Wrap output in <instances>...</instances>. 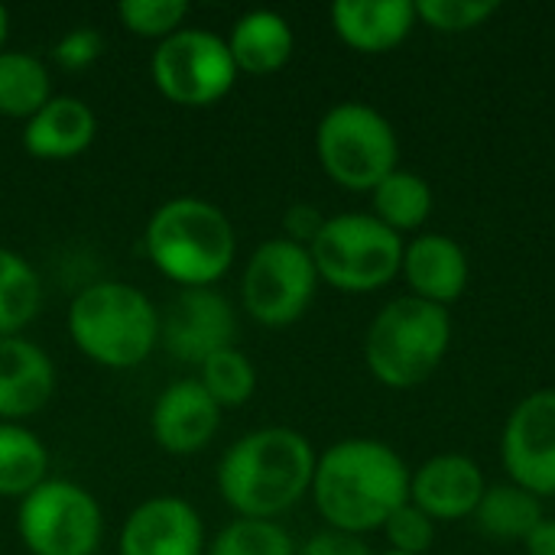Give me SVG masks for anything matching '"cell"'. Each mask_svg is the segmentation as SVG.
<instances>
[{
    "instance_id": "cell-1",
    "label": "cell",
    "mask_w": 555,
    "mask_h": 555,
    "mask_svg": "<svg viewBox=\"0 0 555 555\" xmlns=\"http://www.w3.org/2000/svg\"><path fill=\"white\" fill-rule=\"evenodd\" d=\"M410 465L403 455L371 436L332 442L315 459L309 498L328 530L374 533L410 501Z\"/></svg>"
},
{
    "instance_id": "cell-2",
    "label": "cell",
    "mask_w": 555,
    "mask_h": 555,
    "mask_svg": "<svg viewBox=\"0 0 555 555\" xmlns=\"http://www.w3.org/2000/svg\"><path fill=\"white\" fill-rule=\"evenodd\" d=\"M315 459L312 442L299 429H250L224 449L215 485L241 520H276L309 494Z\"/></svg>"
},
{
    "instance_id": "cell-3",
    "label": "cell",
    "mask_w": 555,
    "mask_h": 555,
    "mask_svg": "<svg viewBox=\"0 0 555 555\" xmlns=\"http://www.w3.org/2000/svg\"><path fill=\"white\" fill-rule=\"evenodd\" d=\"M143 250L153 270L179 289H205L231 273L237 260V231L215 202L176 195L150 215Z\"/></svg>"
},
{
    "instance_id": "cell-4",
    "label": "cell",
    "mask_w": 555,
    "mask_h": 555,
    "mask_svg": "<svg viewBox=\"0 0 555 555\" xmlns=\"http://www.w3.org/2000/svg\"><path fill=\"white\" fill-rule=\"evenodd\" d=\"M65 332L91 364L133 371L159 345V312L143 289L124 280H98L68 302Z\"/></svg>"
},
{
    "instance_id": "cell-5",
    "label": "cell",
    "mask_w": 555,
    "mask_h": 555,
    "mask_svg": "<svg viewBox=\"0 0 555 555\" xmlns=\"http://www.w3.org/2000/svg\"><path fill=\"white\" fill-rule=\"evenodd\" d=\"M452 348V312L416 296L390 299L364 332V364L387 390L426 384Z\"/></svg>"
},
{
    "instance_id": "cell-6",
    "label": "cell",
    "mask_w": 555,
    "mask_h": 555,
    "mask_svg": "<svg viewBox=\"0 0 555 555\" xmlns=\"http://www.w3.org/2000/svg\"><path fill=\"white\" fill-rule=\"evenodd\" d=\"M315 156L338 189L371 195L400 166V137L374 104L338 101L315 127Z\"/></svg>"
},
{
    "instance_id": "cell-7",
    "label": "cell",
    "mask_w": 555,
    "mask_h": 555,
    "mask_svg": "<svg viewBox=\"0 0 555 555\" xmlns=\"http://www.w3.org/2000/svg\"><path fill=\"white\" fill-rule=\"evenodd\" d=\"M403 247L406 241L371 211H345L325 218L319 237L309 244V254L325 286L348 296H364L400 276Z\"/></svg>"
},
{
    "instance_id": "cell-8",
    "label": "cell",
    "mask_w": 555,
    "mask_h": 555,
    "mask_svg": "<svg viewBox=\"0 0 555 555\" xmlns=\"http://www.w3.org/2000/svg\"><path fill=\"white\" fill-rule=\"evenodd\" d=\"M16 537L29 555H94L104 540V511L88 488L46 478L16 501Z\"/></svg>"
},
{
    "instance_id": "cell-9",
    "label": "cell",
    "mask_w": 555,
    "mask_h": 555,
    "mask_svg": "<svg viewBox=\"0 0 555 555\" xmlns=\"http://www.w3.org/2000/svg\"><path fill=\"white\" fill-rule=\"evenodd\" d=\"M237 65L224 36L198 26H182L169 39L156 42L150 59V78L156 91L179 107H211L224 101L237 85Z\"/></svg>"
},
{
    "instance_id": "cell-10",
    "label": "cell",
    "mask_w": 555,
    "mask_h": 555,
    "mask_svg": "<svg viewBox=\"0 0 555 555\" xmlns=\"http://www.w3.org/2000/svg\"><path fill=\"white\" fill-rule=\"evenodd\" d=\"M319 273L309 247L280 237L263 241L244 263L241 302L244 312L267 328L296 325L319 293Z\"/></svg>"
},
{
    "instance_id": "cell-11",
    "label": "cell",
    "mask_w": 555,
    "mask_h": 555,
    "mask_svg": "<svg viewBox=\"0 0 555 555\" xmlns=\"http://www.w3.org/2000/svg\"><path fill=\"white\" fill-rule=\"evenodd\" d=\"M507 481L533 498H555V387L527 393L501 433Z\"/></svg>"
},
{
    "instance_id": "cell-12",
    "label": "cell",
    "mask_w": 555,
    "mask_h": 555,
    "mask_svg": "<svg viewBox=\"0 0 555 555\" xmlns=\"http://www.w3.org/2000/svg\"><path fill=\"white\" fill-rule=\"evenodd\" d=\"M237 312L224 293L215 286L179 289L159 315V345L185 364H205L211 354L234 348Z\"/></svg>"
},
{
    "instance_id": "cell-13",
    "label": "cell",
    "mask_w": 555,
    "mask_h": 555,
    "mask_svg": "<svg viewBox=\"0 0 555 555\" xmlns=\"http://www.w3.org/2000/svg\"><path fill=\"white\" fill-rule=\"evenodd\" d=\"M205 550L202 514L176 494L137 504L117 533V555H205Z\"/></svg>"
},
{
    "instance_id": "cell-14",
    "label": "cell",
    "mask_w": 555,
    "mask_h": 555,
    "mask_svg": "<svg viewBox=\"0 0 555 555\" xmlns=\"http://www.w3.org/2000/svg\"><path fill=\"white\" fill-rule=\"evenodd\" d=\"M488 491L485 472L462 452H442L410 472V504L433 524H455L475 517Z\"/></svg>"
},
{
    "instance_id": "cell-15",
    "label": "cell",
    "mask_w": 555,
    "mask_h": 555,
    "mask_svg": "<svg viewBox=\"0 0 555 555\" xmlns=\"http://www.w3.org/2000/svg\"><path fill=\"white\" fill-rule=\"evenodd\" d=\"M221 429V406L208 397L198 377L166 384L150 410L153 442L169 455H198Z\"/></svg>"
},
{
    "instance_id": "cell-16",
    "label": "cell",
    "mask_w": 555,
    "mask_h": 555,
    "mask_svg": "<svg viewBox=\"0 0 555 555\" xmlns=\"http://www.w3.org/2000/svg\"><path fill=\"white\" fill-rule=\"evenodd\" d=\"M400 276L406 280L410 296L449 309L465 296L472 280V263L455 237L429 231L406 241Z\"/></svg>"
},
{
    "instance_id": "cell-17",
    "label": "cell",
    "mask_w": 555,
    "mask_h": 555,
    "mask_svg": "<svg viewBox=\"0 0 555 555\" xmlns=\"http://www.w3.org/2000/svg\"><path fill=\"white\" fill-rule=\"evenodd\" d=\"M55 364L29 338H0V423H26L55 397Z\"/></svg>"
},
{
    "instance_id": "cell-18",
    "label": "cell",
    "mask_w": 555,
    "mask_h": 555,
    "mask_svg": "<svg viewBox=\"0 0 555 555\" xmlns=\"http://www.w3.org/2000/svg\"><path fill=\"white\" fill-rule=\"evenodd\" d=\"M328 16L335 36L364 55L393 52L420 23L413 0H338Z\"/></svg>"
},
{
    "instance_id": "cell-19",
    "label": "cell",
    "mask_w": 555,
    "mask_h": 555,
    "mask_svg": "<svg viewBox=\"0 0 555 555\" xmlns=\"http://www.w3.org/2000/svg\"><path fill=\"white\" fill-rule=\"evenodd\" d=\"M98 137V117L88 101L75 94H52L26 124L23 146L33 159L68 163L81 156Z\"/></svg>"
},
{
    "instance_id": "cell-20",
    "label": "cell",
    "mask_w": 555,
    "mask_h": 555,
    "mask_svg": "<svg viewBox=\"0 0 555 555\" xmlns=\"http://www.w3.org/2000/svg\"><path fill=\"white\" fill-rule=\"evenodd\" d=\"M224 42L241 75L263 78L289 65L296 33L289 20L276 10H247L234 20Z\"/></svg>"
},
{
    "instance_id": "cell-21",
    "label": "cell",
    "mask_w": 555,
    "mask_h": 555,
    "mask_svg": "<svg viewBox=\"0 0 555 555\" xmlns=\"http://www.w3.org/2000/svg\"><path fill=\"white\" fill-rule=\"evenodd\" d=\"M433 205H436V195H433V185L413 172V169H403L397 166L374 192H371V215L387 224L393 234H413L420 231L429 215H433Z\"/></svg>"
},
{
    "instance_id": "cell-22",
    "label": "cell",
    "mask_w": 555,
    "mask_h": 555,
    "mask_svg": "<svg viewBox=\"0 0 555 555\" xmlns=\"http://www.w3.org/2000/svg\"><path fill=\"white\" fill-rule=\"evenodd\" d=\"M49 478V449L26 423H0V498L23 501Z\"/></svg>"
},
{
    "instance_id": "cell-23",
    "label": "cell",
    "mask_w": 555,
    "mask_h": 555,
    "mask_svg": "<svg viewBox=\"0 0 555 555\" xmlns=\"http://www.w3.org/2000/svg\"><path fill=\"white\" fill-rule=\"evenodd\" d=\"M52 94V72L39 55L23 49L0 52V117L26 124Z\"/></svg>"
},
{
    "instance_id": "cell-24",
    "label": "cell",
    "mask_w": 555,
    "mask_h": 555,
    "mask_svg": "<svg viewBox=\"0 0 555 555\" xmlns=\"http://www.w3.org/2000/svg\"><path fill=\"white\" fill-rule=\"evenodd\" d=\"M543 501L533 498L530 491L504 481V485H491L475 511V524L485 537L501 540V543H524L533 527L543 520Z\"/></svg>"
},
{
    "instance_id": "cell-25",
    "label": "cell",
    "mask_w": 555,
    "mask_h": 555,
    "mask_svg": "<svg viewBox=\"0 0 555 555\" xmlns=\"http://www.w3.org/2000/svg\"><path fill=\"white\" fill-rule=\"evenodd\" d=\"M42 306V280L36 267L10 247H0V338L20 335Z\"/></svg>"
},
{
    "instance_id": "cell-26",
    "label": "cell",
    "mask_w": 555,
    "mask_h": 555,
    "mask_svg": "<svg viewBox=\"0 0 555 555\" xmlns=\"http://www.w3.org/2000/svg\"><path fill=\"white\" fill-rule=\"evenodd\" d=\"M198 384L208 390V397L228 410V406H244L257 393V367L250 354H244L237 345L211 354L205 364H198Z\"/></svg>"
},
{
    "instance_id": "cell-27",
    "label": "cell",
    "mask_w": 555,
    "mask_h": 555,
    "mask_svg": "<svg viewBox=\"0 0 555 555\" xmlns=\"http://www.w3.org/2000/svg\"><path fill=\"white\" fill-rule=\"evenodd\" d=\"M205 555H296V543L276 520H231L208 543Z\"/></svg>"
},
{
    "instance_id": "cell-28",
    "label": "cell",
    "mask_w": 555,
    "mask_h": 555,
    "mask_svg": "<svg viewBox=\"0 0 555 555\" xmlns=\"http://www.w3.org/2000/svg\"><path fill=\"white\" fill-rule=\"evenodd\" d=\"M189 3L185 0H120L117 20L127 33L140 39H169L185 26Z\"/></svg>"
},
{
    "instance_id": "cell-29",
    "label": "cell",
    "mask_w": 555,
    "mask_h": 555,
    "mask_svg": "<svg viewBox=\"0 0 555 555\" xmlns=\"http://www.w3.org/2000/svg\"><path fill=\"white\" fill-rule=\"evenodd\" d=\"M501 3L494 0H420L416 3V20L426 23L436 33H472L485 26Z\"/></svg>"
},
{
    "instance_id": "cell-30",
    "label": "cell",
    "mask_w": 555,
    "mask_h": 555,
    "mask_svg": "<svg viewBox=\"0 0 555 555\" xmlns=\"http://www.w3.org/2000/svg\"><path fill=\"white\" fill-rule=\"evenodd\" d=\"M380 533L387 537L393 553L403 555H426L436 543V524L410 501L390 514V520L384 524Z\"/></svg>"
},
{
    "instance_id": "cell-31",
    "label": "cell",
    "mask_w": 555,
    "mask_h": 555,
    "mask_svg": "<svg viewBox=\"0 0 555 555\" xmlns=\"http://www.w3.org/2000/svg\"><path fill=\"white\" fill-rule=\"evenodd\" d=\"M104 55V36L94 26H75L52 46V62L65 72H85Z\"/></svg>"
},
{
    "instance_id": "cell-32",
    "label": "cell",
    "mask_w": 555,
    "mask_h": 555,
    "mask_svg": "<svg viewBox=\"0 0 555 555\" xmlns=\"http://www.w3.org/2000/svg\"><path fill=\"white\" fill-rule=\"evenodd\" d=\"M322 224H325V215L319 211V205H312V202H296V205H289L286 215H283V237L293 241V244L309 247V244L319 237Z\"/></svg>"
},
{
    "instance_id": "cell-33",
    "label": "cell",
    "mask_w": 555,
    "mask_h": 555,
    "mask_svg": "<svg viewBox=\"0 0 555 555\" xmlns=\"http://www.w3.org/2000/svg\"><path fill=\"white\" fill-rule=\"evenodd\" d=\"M296 555H374L367 550L364 537L341 533V530H319L302 546H296Z\"/></svg>"
},
{
    "instance_id": "cell-34",
    "label": "cell",
    "mask_w": 555,
    "mask_h": 555,
    "mask_svg": "<svg viewBox=\"0 0 555 555\" xmlns=\"http://www.w3.org/2000/svg\"><path fill=\"white\" fill-rule=\"evenodd\" d=\"M524 553L527 555H555V517H543L533 533L524 540Z\"/></svg>"
},
{
    "instance_id": "cell-35",
    "label": "cell",
    "mask_w": 555,
    "mask_h": 555,
    "mask_svg": "<svg viewBox=\"0 0 555 555\" xmlns=\"http://www.w3.org/2000/svg\"><path fill=\"white\" fill-rule=\"evenodd\" d=\"M7 36H10V10L0 3V52L7 49Z\"/></svg>"
},
{
    "instance_id": "cell-36",
    "label": "cell",
    "mask_w": 555,
    "mask_h": 555,
    "mask_svg": "<svg viewBox=\"0 0 555 555\" xmlns=\"http://www.w3.org/2000/svg\"><path fill=\"white\" fill-rule=\"evenodd\" d=\"M380 555H403V553H393V550H387V553H380Z\"/></svg>"
},
{
    "instance_id": "cell-37",
    "label": "cell",
    "mask_w": 555,
    "mask_h": 555,
    "mask_svg": "<svg viewBox=\"0 0 555 555\" xmlns=\"http://www.w3.org/2000/svg\"><path fill=\"white\" fill-rule=\"evenodd\" d=\"M94 555H101V553H94Z\"/></svg>"
}]
</instances>
